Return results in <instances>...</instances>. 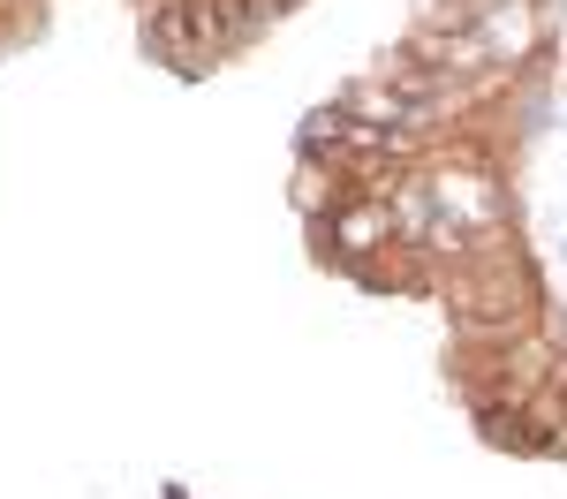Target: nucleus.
Instances as JSON below:
<instances>
[{"instance_id": "obj_1", "label": "nucleus", "mask_w": 567, "mask_h": 499, "mask_svg": "<svg viewBox=\"0 0 567 499\" xmlns=\"http://www.w3.org/2000/svg\"><path fill=\"white\" fill-rule=\"evenodd\" d=\"M470 31L484 39V53L499 69H515L529 45H537V8L529 0H470Z\"/></svg>"}, {"instance_id": "obj_2", "label": "nucleus", "mask_w": 567, "mask_h": 499, "mask_svg": "<svg viewBox=\"0 0 567 499\" xmlns=\"http://www.w3.org/2000/svg\"><path fill=\"white\" fill-rule=\"evenodd\" d=\"M379 235H386V197H379V205H363V212H349V220H341V242H355V250H371Z\"/></svg>"}]
</instances>
